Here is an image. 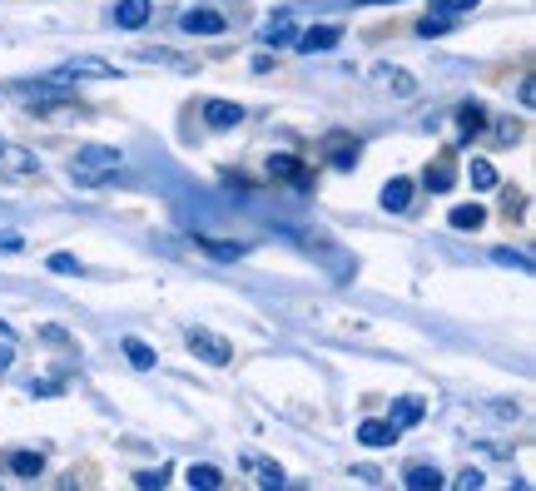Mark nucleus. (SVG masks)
<instances>
[{"mask_svg": "<svg viewBox=\"0 0 536 491\" xmlns=\"http://www.w3.org/2000/svg\"><path fill=\"white\" fill-rule=\"evenodd\" d=\"M120 159H125V154H120L115 144H85V149H75V159H70V174H75V184H80V189H95V184L115 179Z\"/></svg>", "mask_w": 536, "mask_h": 491, "instance_id": "1", "label": "nucleus"}, {"mask_svg": "<svg viewBox=\"0 0 536 491\" xmlns=\"http://www.w3.org/2000/svg\"><path fill=\"white\" fill-rule=\"evenodd\" d=\"M120 70L110 60H95V55H80V60H65L60 70H50L55 85H80V80H115Z\"/></svg>", "mask_w": 536, "mask_h": 491, "instance_id": "2", "label": "nucleus"}, {"mask_svg": "<svg viewBox=\"0 0 536 491\" xmlns=\"http://www.w3.org/2000/svg\"><path fill=\"white\" fill-rule=\"evenodd\" d=\"M189 353L194 358H204V363H214V368H224L229 358H234V343H224L219 333H209V328H189Z\"/></svg>", "mask_w": 536, "mask_h": 491, "instance_id": "3", "label": "nucleus"}, {"mask_svg": "<svg viewBox=\"0 0 536 491\" xmlns=\"http://www.w3.org/2000/svg\"><path fill=\"white\" fill-rule=\"evenodd\" d=\"M268 179H288L293 189H308V184H313V169H308L298 154H268Z\"/></svg>", "mask_w": 536, "mask_h": 491, "instance_id": "4", "label": "nucleus"}, {"mask_svg": "<svg viewBox=\"0 0 536 491\" xmlns=\"http://www.w3.org/2000/svg\"><path fill=\"white\" fill-rule=\"evenodd\" d=\"M179 25H184L189 35H224V30H229V20H224L219 10H209V5L184 10V15H179Z\"/></svg>", "mask_w": 536, "mask_h": 491, "instance_id": "5", "label": "nucleus"}, {"mask_svg": "<svg viewBox=\"0 0 536 491\" xmlns=\"http://www.w3.org/2000/svg\"><path fill=\"white\" fill-rule=\"evenodd\" d=\"M422 184H427L432 194H447V189L457 184V159H452V149H442V154L422 169Z\"/></svg>", "mask_w": 536, "mask_h": 491, "instance_id": "6", "label": "nucleus"}, {"mask_svg": "<svg viewBox=\"0 0 536 491\" xmlns=\"http://www.w3.org/2000/svg\"><path fill=\"white\" fill-rule=\"evenodd\" d=\"M110 20H115L120 30H144V25L154 20V0H115Z\"/></svg>", "mask_w": 536, "mask_h": 491, "instance_id": "7", "label": "nucleus"}, {"mask_svg": "<svg viewBox=\"0 0 536 491\" xmlns=\"http://www.w3.org/2000/svg\"><path fill=\"white\" fill-rule=\"evenodd\" d=\"M343 40V25H308L303 35H293V45L303 50V55H318V50H333Z\"/></svg>", "mask_w": 536, "mask_h": 491, "instance_id": "8", "label": "nucleus"}, {"mask_svg": "<svg viewBox=\"0 0 536 491\" xmlns=\"http://www.w3.org/2000/svg\"><path fill=\"white\" fill-rule=\"evenodd\" d=\"M398 437H402V427L393 417H368V422L358 427V442H363V447H393Z\"/></svg>", "mask_w": 536, "mask_h": 491, "instance_id": "9", "label": "nucleus"}, {"mask_svg": "<svg viewBox=\"0 0 536 491\" xmlns=\"http://www.w3.org/2000/svg\"><path fill=\"white\" fill-rule=\"evenodd\" d=\"M323 149H328V164H333V169H353V164L363 159V149H358L353 134H328Z\"/></svg>", "mask_w": 536, "mask_h": 491, "instance_id": "10", "label": "nucleus"}, {"mask_svg": "<svg viewBox=\"0 0 536 491\" xmlns=\"http://www.w3.org/2000/svg\"><path fill=\"white\" fill-rule=\"evenodd\" d=\"M204 124L209 129H234V124H244V105H234V100H204Z\"/></svg>", "mask_w": 536, "mask_h": 491, "instance_id": "11", "label": "nucleus"}, {"mask_svg": "<svg viewBox=\"0 0 536 491\" xmlns=\"http://www.w3.org/2000/svg\"><path fill=\"white\" fill-rule=\"evenodd\" d=\"M447 224H452L457 234H477V229L487 224V209H482V204H457V209L447 214Z\"/></svg>", "mask_w": 536, "mask_h": 491, "instance_id": "12", "label": "nucleus"}, {"mask_svg": "<svg viewBox=\"0 0 536 491\" xmlns=\"http://www.w3.org/2000/svg\"><path fill=\"white\" fill-rule=\"evenodd\" d=\"M457 124H462V139H457V144L467 149V144L487 129V110H482V105H457Z\"/></svg>", "mask_w": 536, "mask_h": 491, "instance_id": "13", "label": "nucleus"}, {"mask_svg": "<svg viewBox=\"0 0 536 491\" xmlns=\"http://www.w3.org/2000/svg\"><path fill=\"white\" fill-rule=\"evenodd\" d=\"M422 412H427V402H422V397H398L388 417H393L402 432H407V427H417V422H422Z\"/></svg>", "mask_w": 536, "mask_h": 491, "instance_id": "14", "label": "nucleus"}, {"mask_svg": "<svg viewBox=\"0 0 536 491\" xmlns=\"http://www.w3.org/2000/svg\"><path fill=\"white\" fill-rule=\"evenodd\" d=\"M378 199H383V209H388V214H402V209L412 204V184H407V179H388Z\"/></svg>", "mask_w": 536, "mask_h": 491, "instance_id": "15", "label": "nucleus"}, {"mask_svg": "<svg viewBox=\"0 0 536 491\" xmlns=\"http://www.w3.org/2000/svg\"><path fill=\"white\" fill-rule=\"evenodd\" d=\"M293 35H298V30H293V20H283V15H278V20H268L264 30H259V40H264V45H273V50L293 45Z\"/></svg>", "mask_w": 536, "mask_h": 491, "instance_id": "16", "label": "nucleus"}, {"mask_svg": "<svg viewBox=\"0 0 536 491\" xmlns=\"http://www.w3.org/2000/svg\"><path fill=\"white\" fill-rule=\"evenodd\" d=\"M50 85H55V80H50ZM70 100H75V95L60 90V85H55V90H45V85L30 90V110H60V105H70Z\"/></svg>", "mask_w": 536, "mask_h": 491, "instance_id": "17", "label": "nucleus"}, {"mask_svg": "<svg viewBox=\"0 0 536 491\" xmlns=\"http://www.w3.org/2000/svg\"><path fill=\"white\" fill-rule=\"evenodd\" d=\"M10 472H15V477H40V472H45V457L30 452V447H20V452H10Z\"/></svg>", "mask_w": 536, "mask_h": 491, "instance_id": "18", "label": "nucleus"}, {"mask_svg": "<svg viewBox=\"0 0 536 491\" xmlns=\"http://www.w3.org/2000/svg\"><path fill=\"white\" fill-rule=\"evenodd\" d=\"M402 482H407L412 491H437V487H442V472L417 462V467H407V472H402Z\"/></svg>", "mask_w": 536, "mask_h": 491, "instance_id": "19", "label": "nucleus"}, {"mask_svg": "<svg viewBox=\"0 0 536 491\" xmlns=\"http://www.w3.org/2000/svg\"><path fill=\"white\" fill-rule=\"evenodd\" d=\"M194 244L204 248L209 258H219V263H234V258H244L249 244H224V239H194Z\"/></svg>", "mask_w": 536, "mask_h": 491, "instance_id": "20", "label": "nucleus"}, {"mask_svg": "<svg viewBox=\"0 0 536 491\" xmlns=\"http://www.w3.org/2000/svg\"><path fill=\"white\" fill-rule=\"evenodd\" d=\"M0 164L10 169V174H35L40 164H35V154H25V149H15V144H5L0 149Z\"/></svg>", "mask_w": 536, "mask_h": 491, "instance_id": "21", "label": "nucleus"}, {"mask_svg": "<svg viewBox=\"0 0 536 491\" xmlns=\"http://www.w3.org/2000/svg\"><path fill=\"white\" fill-rule=\"evenodd\" d=\"M467 179H472V189H482V194L502 184V179H497V169H492L487 159H472V164H467Z\"/></svg>", "mask_w": 536, "mask_h": 491, "instance_id": "22", "label": "nucleus"}, {"mask_svg": "<svg viewBox=\"0 0 536 491\" xmlns=\"http://www.w3.org/2000/svg\"><path fill=\"white\" fill-rule=\"evenodd\" d=\"M244 467L264 482V487H283V467L278 462H264V457H244Z\"/></svg>", "mask_w": 536, "mask_h": 491, "instance_id": "23", "label": "nucleus"}, {"mask_svg": "<svg viewBox=\"0 0 536 491\" xmlns=\"http://www.w3.org/2000/svg\"><path fill=\"white\" fill-rule=\"evenodd\" d=\"M184 482H189V487H224V472H219V467H209V462H199V467H189V472H184Z\"/></svg>", "mask_w": 536, "mask_h": 491, "instance_id": "24", "label": "nucleus"}, {"mask_svg": "<svg viewBox=\"0 0 536 491\" xmlns=\"http://www.w3.org/2000/svg\"><path fill=\"white\" fill-rule=\"evenodd\" d=\"M125 358H130V368H139V372L154 368V348L139 343V338H125Z\"/></svg>", "mask_w": 536, "mask_h": 491, "instance_id": "25", "label": "nucleus"}, {"mask_svg": "<svg viewBox=\"0 0 536 491\" xmlns=\"http://www.w3.org/2000/svg\"><path fill=\"white\" fill-rule=\"evenodd\" d=\"M452 25H457L452 15H437V10H432L427 20H417V35H422V40H432V35H447Z\"/></svg>", "mask_w": 536, "mask_h": 491, "instance_id": "26", "label": "nucleus"}, {"mask_svg": "<svg viewBox=\"0 0 536 491\" xmlns=\"http://www.w3.org/2000/svg\"><path fill=\"white\" fill-rule=\"evenodd\" d=\"M50 273H85V263L75 253H50Z\"/></svg>", "mask_w": 536, "mask_h": 491, "instance_id": "27", "label": "nucleus"}, {"mask_svg": "<svg viewBox=\"0 0 536 491\" xmlns=\"http://www.w3.org/2000/svg\"><path fill=\"white\" fill-rule=\"evenodd\" d=\"M477 5H482V0H437L432 10H437V15H452V20H457V15H467V10H477Z\"/></svg>", "mask_w": 536, "mask_h": 491, "instance_id": "28", "label": "nucleus"}, {"mask_svg": "<svg viewBox=\"0 0 536 491\" xmlns=\"http://www.w3.org/2000/svg\"><path fill=\"white\" fill-rule=\"evenodd\" d=\"M169 482V467H154V472H139L134 477V487H164Z\"/></svg>", "mask_w": 536, "mask_h": 491, "instance_id": "29", "label": "nucleus"}, {"mask_svg": "<svg viewBox=\"0 0 536 491\" xmlns=\"http://www.w3.org/2000/svg\"><path fill=\"white\" fill-rule=\"evenodd\" d=\"M517 139H522V124L497 120V144H517Z\"/></svg>", "mask_w": 536, "mask_h": 491, "instance_id": "30", "label": "nucleus"}, {"mask_svg": "<svg viewBox=\"0 0 536 491\" xmlns=\"http://www.w3.org/2000/svg\"><path fill=\"white\" fill-rule=\"evenodd\" d=\"M452 487L457 491H477L482 487V472H477V467H467V472H457V482H452Z\"/></svg>", "mask_w": 536, "mask_h": 491, "instance_id": "31", "label": "nucleus"}, {"mask_svg": "<svg viewBox=\"0 0 536 491\" xmlns=\"http://www.w3.org/2000/svg\"><path fill=\"white\" fill-rule=\"evenodd\" d=\"M383 80H388L393 90H402V95H412V75H402V70H383Z\"/></svg>", "mask_w": 536, "mask_h": 491, "instance_id": "32", "label": "nucleus"}, {"mask_svg": "<svg viewBox=\"0 0 536 491\" xmlns=\"http://www.w3.org/2000/svg\"><path fill=\"white\" fill-rule=\"evenodd\" d=\"M517 100H522L527 110L536 105V85H532V75H522V85H517Z\"/></svg>", "mask_w": 536, "mask_h": 491, "instance_id": "33", "label": "nucleus"}, {"mask_svg": "<svg viewBox=\"0 0 536 491\" xmlns=\"http://www.w3.org/2000/svg\"><path fill=\"white\" fill-rule=\"evenodd\" d=\"M492 258H497V263H517V268H532V263H527V258H522V253H512V248H497V253H492Z\"/></svg>", "mask_w": 536, "mask_h": 491, "instance_id": "34", "label": "nucleus"}, {"mask_svg": "<svg viewBox=\"0 0 536 491\" xmlns=\"http://www.w3.org/2000/svg\"><path fill=\"white\" fill-rule=\"evenodd\" d=\"M15 248H20V239H15V234H0V253H15Z\"/></svg>", "mask_w": 536, "mask_h": 491, "instance_id": "35", "label": "nucleus"}, {"mask_svg": "<svg viewBox=\"0 0 536 491\" xmlns=\"http://www.w3.org/2000/svg\"><path fill=\"white\" fill-rule=\"evenodd\" d=\"M10 363H15V348H0V372H10Z\"/></svg>", "mask_w": 536, "mask_h": 491, "instance_id": "36", "label": "nucleus"}]
</instances>
